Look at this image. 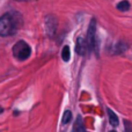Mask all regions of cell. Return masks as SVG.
Masks as SVG:
<instances>
[{"instance_id":"obj_7","label":"cell","mask_w":132,"mask_h":132,"mask_svg":"<svg viewBox=\"0 0 132 132\" xmlns=\"http://www.w3.org/2000/svg\"><path fill=\"white\" fill-rule=\"evenodd\" d=\"M107 114H108V117H109V123L111 124L112 126L118 125L119 119H118V116L115 114V111H112L110 108H107Z\"/></svg>"},{"instance_id":"obj_2","label":"cell","mask_w":132,"mask_h":132,"mask_svg":"<svg viewBox=\"0 0 132 132\" xmlns=\"http://www.w3.org/2000/svg\"><path fill=\"white\" fill-rule=\"evenodd\" d=\"M13 55L18 60H26L31 55L30 45L26 43L24 41H19L13 46Z\"/></svg>"},{"instance_id":"obj_11","label":"cell","mask_w":132,"mask_h":132,"mask_svg":"<svg viewBox=\"0 0 132 132\" xmlns=\"http://www.w3.org/2000/svg\"><path fill=\"white\" fill-rule=\"evenodd\" d=\"M71 119H72V112H71L70 110H66V111L64 112V116H63V119H62L63 124H67V123H70Z\"/></svg>"},{"instance_id":"obj_5","label":"cell","mask_w":132,"mask_h":132,"mask_svg":"<svg viewBox=\"0 0 132 132\" xmlns=\"http://www.w3.org/2000/svg\"><path fill=\"white\" fill-rule=\"evenodd\" d=\"M88 42H86V39H84L82 37H79L77 39V43H75V51H77L78 55L80 56H85L87 52V48H88Z\"/></svg>"},{"instance_id":"obj_8","label":"cell","mask_w":132,"mask_h":132,"mask_svg":"<svg viewBox=\"0 0 132 132\" xmlns=\"http://www.w3.org/2000/svg\"><path fill=\"white\" fill-rule=\"evenodd\" d=\"M73 130L78 131V132H82L85 131V125H84V122H82V117L81 116H78L77 117V121L74 123V126H73Z\"/></svg>"},{"instance_id":"obj_3","label":"cell","mask_w":132,"mask_h":132,"mask_svg":"<svg viewBox=\"0 0 132 132\" xmlns=\"http://www.w3.org/2000/svg\"><path fill=\"white\" fill-rule=\"evenodd\" d=\"M87 42H88L89 48L98 57V43H97V36H96V20L95 19H92L90 23H89L88 31H87Z\"/></svg>"},{"instance_id":"obj_1","label":"cell","mask_w":132,"mask_h":132,"mask_svg":"<svg viewBox=\"0 0 132 132\" xmlns=\"http://www.w3.org/2000/svg\"><path fill=\"white\" fill-rule=\"evenodd\" d=\"M22 24V16L18 12H7L0 18V36L7 37L14 35Z\"/></svg>"},{"instance_id":"obj_13","label":"cell","mask_w":132,"mask_h":132,"mask_svg":"<svg viewBox=\"0 0 132 132\" xmlns=\"http://www.w3.org/2000/svg\"><path fill=\"white\" fill-rule=\"evenodd\" d=\"M19 1H28V0H19Z\"/></svg>"},{"instance_id":"obj_4","label":"cell","mask_w":132,"mask_h":132,"mask_svg":"<svg viewBox=\"0 0 132 132\" xmlns=\"http://www.w3.org/2000/svg\"><path fill=\"white\" fill-rule=\"evenodd\" d=\"M45 28L50 36H52L57 29V19L53 15H48L45 18Z\"/></svg>"},{"instance_id":"obj_10","label":"cell","mask_w":132,"mask_h":132,"mask_svg":"<svg viewBox=\"0 0 132 132\" xmlns=\"http://www.w3.org/2000/svg\"><path fill=\"white\" fill-rule=\"evenodd\" d=\"M62 58L64 62H68L71 58V51H70V46L65 45L63 48V51H62Z\"/></svg>"},{"instance_id":"obj_6","label":"cell","mask_w":132,"mask_h":132,"mask_svg":"<svg viewBox=\"0 0 132 132\" xmlns=\"http://www.w3.org/2000/svg\"><path fill=\"white\" fill-rule=\"evenodd\" d=\"M126 49H128V44L124 43V42H118L116 45L112 49V55H121V53L125 52Z\"/></svg>"},{"instance_id":"obj_12","label":"cell","mask_w":132,"mask_h":132,"mask_svg":"<svg viewBox=\"0 0 132 132\" xmlns=\"http://www.w3.org/2000/svg\"><path fill=\"white\" fill-rule=\"evenodd\" d=\"M124 125H125V130L126 131H132V126L130 125V122H128V121H124Z\"/></svg>"},{"instance_id":"obj_9","label":"cell","mask_w":132,"mask_h":132,"mask_svg":"<svg viewBox=\"0 0 132 132\" xmlns=\"http://www.w3.org/2000/svg\"><path fill=\"white\" fill-rule=\"evenodd\" d=\"M117 9L121 12H126L130 9V2L128 1V0H123V1L118 2L117 4Z\"/></svg>"}]
</instances>
